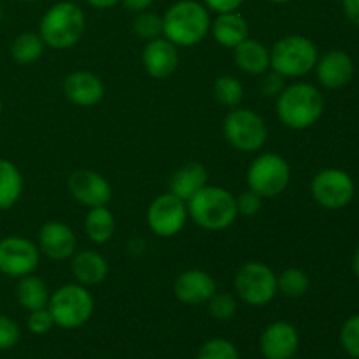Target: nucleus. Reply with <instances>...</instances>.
<instances>
[{
	"instance_id": "1",
	"label": "nucleus",
	"mask_w": 359,
	"mask_h": 359,
	"mask_svg": "<svg viewBox=\"0 0 359 359\" xmlns=\"http://www.w3.org/2000/svg\"><path fill=\"white\" fill-rule=\"evenodd\" d=\"M210 11L198 0H177L163 14V37L177 48L200 44L210 32Z\"/></svg>"
},
{
	"instance_id": "2",
	"label": "nucleus",
	"mask_w": 359,
	"mask_h": 359,
	"mask_svg": "<svg viewBox=\"0 0 359 359\" xmlns=\"http://www.w3.org/2000/svg\"><path fill=\"white\" fill-rule=\"evenodd\" d=\"M276 112L286 128L307 130L321 119L325 112V97L314 84H290L277 97Z\"/></svg>"
},
{
	"instance_id": "3",
	"label": "nucleus",
	"mask_w": 359,
	"mask_h": 359,
	"mask_svg": "<svg viewBox=\"0 0 359 359\" xmlns=\"http://www.w3.org/2000/svg\"><path fill=\"white\" fill-rule=\"evenodd\" d=\"M186 203L189 219L203 230H226L237 221L238 210L235 195L221 186H203Z\"/></svg>"
},
{
	"instance_id": "4",
	"label": "nucleus",
	"mask_w": 359,
	"mask_h": 359,
	"mask_svg": "<svg viewBox=\"0 0 359 359\" xmlns=\"http://www.w3.org/2000/svg\"><path fill=\"white\" fill-rule=\"evenodd\" d=\"M86 30L84 11L70 0L56 2L42 14L39 32L46 46L53 49L74 48Z\"/></svg>"
},
{
	"instance_id": "5",
	"label": "nucleus",
	"mask_w": 359,
	"mask_h": 359,
	"mask_svg": "<svg viewBox=\"0 0 359 359\" xmlns=\"http://www.w3.org/2000/svg\"><path fill=\"white\" fill-rule=\"evenodd\" d=\"M319 51L314 41L305 35L291 34L280 37L270 49V70L283 77H302L312 72Z\"/></svg>"
},
{
	"instance_id": "6",
	"label": "nucleus",
	"mask_w": 359,
	"mask_h": 359,
	"mask_svg": "<svg viewBox=\"0 0 359 359\" xmlns=\"http://www.w3.org/2000/svg\"><path fill=\"white\" fill-rule=\"evenodd\" d=\"M48 311L51 312L55 326L77 330L86 325L93 316L95 298L83 284H63L51 293Z\"/></svg>"
},
{
	"instance_id": "7",
	"label": "nucleus",
	"mask_w": 359,
	"mask_h": 359,
	"mask_svg": "<svg viewBox=\"0 0 359 359\" xmlns=\"http://www.w3.org/2000/svg\"><path fill=\"white\" fill-rule=\"evenodd\" d=\"M249 189L258 193L263 200L276 198L286 191L291 182V165L277 153H263L252 160L248 174Z\"/></svg>"
},
{
	"instance_id": "8",
	"label": "nucleus",
	"mask_w": 359,
	"mask_h": 359,
	"mask_svg": "<svg viewBox=\"0 0 359 359\" xmlns=\"http://www.w3.org/2000/svg\"><path fill=\"white\" fill-rule=\"evenodd\" d=\"M224 139L241 153H256L269 139L266 123L258 112L251 109L233 107L223 121Z\"/></svg>"
},
{
	"instance_id": "9",
	"label": "nucleus",
	"mask_w": 359,
	"mask_h": 359,
	"mask_svg": "<svg viewBox=\"0 0 359 359\" xmlns=\"http://www.w3.org/2000/svg\"><path fill=\"white\" fill-rule=\"evenodd\" d=\"M235 294L251 307H265L277 297V276L262 262H248L237 270L233 279Z\"/></svg>"
},
{
	"instance_id": "10",
	"label": "nucleus",
	"mask_w": 359,
	"mask_h": 359,
	"mask_svg": "<svg viewBox=\"0 0 359 359\" xmlns=\"http://www.w3.org/2000/svg\"><path fill=\"white\" fill-rule=\"evenodd\" d=\"M312 198L328 210L346 209L356 196L354 179L340 168H325L311 182Z\"/></svg>"
},
{
	"instance_id": "11",
	"label": "nucleus",
	"mask_w": 359,
	"mask_h": 359,
	"mask_svg": "<svg viewBox=\"0 0 359 359\" xmlns=\"http://www.w3.org/2000/svg\"><path fill=\"white\" fill-rule=\"evenodd\" d=\"M188 219V203L170 191L156 196L147 207V226L158 237H175L181 233Z\"/></svg>"
},
{
	"instance_id": "12",
	"label": "nucleus",
	"mask_w": 359,
	"mask_h": 359,
	"mask_svg": "<svg viewBox=\"0 0 359 359\" xmlns=\"http://www.w3.org/2000/svg\"><path fill=\"white\" fill-rule=\"evenodd\" d=\"M41 249L30 238L9 235L0 241V273L7 277L30 276L39 269Z\"/></svg>"
},
{
	"instance_id": "13",
	"label": "nucleus",
	"mask_w": 359,
	"mask_h": 359,
	"mask_svg": "<svg viewBox=\"0 0 359 359\" xmlns=\"http://www.w3.org/2000/svg\"><path fill=\"white\" fill-rule=\"evenodd\" d=\"M300 347V333L287 321H273L259 337V353L265 359H293Z\"/></svg>"
},
{
	"instance_id": "14",
	"label": "nucleus",
	"mask_w": 359,
	"mask_h": 359,
	"mask_svg": "<svg viewBox=\"0 0 359 359\" xmlns=\"http://www.w3.org/2000/svg\"><path fill=\"white\" fill-rule=\"evenodd\" d=\"M70 195L86 207L107 205L112 198V188L107 179L95 170H76L67 181Z\"/></svg>"
},
{
	"instance_id": "15",
	"label": "nucleus",
	"mask_w": 359,
	"mask_h": 359,
	"mask_svg": "<svg viewBox=\"0 0 359 359\" xmlns=\"http://www.w3.org/2000/svg\"><path fill=\"white\" fill-rule=\"evenodd\" d=\"M314 70L321 86L328 90H340L353 81L354 60L344 49H330L319 56Z\"/></svg>"
},
{
	"instance_id": "16",
	"label": "nucleus",
	"mask_w": 359,
	"mask_h": 359,
	"mask_svg": "<svg viewBox=\"0 0 359 359\" xmlns=\"http://www.w3.org/2000/svg\"><path fill=\"white\" fill-rule=\"evenodd\" d=\"M39 249L49 259L65 262L77 249V237L69 224L62 221H48L39 230Z\"/></svg>"
},
{
	"instance_id": "17",
	"label": "nucleus",
	"mask_w": 359,
	"mask_h": 359,
	"mask_svg": "<svg viewBox=\"0 0 359 359\" xmlns=\"http://www.w3.org/2000/svg\"><path fill=\"white\" fill-rule=\"evenodd\" d=\"M142 67L147 76L154 79H167L179 67L177 46L163 35L147 41L142 49Z\"/></svg>"
},
{
	"instance_id": "18",
	"label": "nucleus",
	"mask_w": 359,
	"mask_h": 359,
	"mask_svg": "<svg viewBox=\"0 0 359 359\" xmlns=\"http://www.w3.org/2000/svg\"><path fill=\"white\" fill-rule=\"evenodd\" d=\"M217 291V284L209 272L191 269L179 273L174 280V294L184 305H205Z\"/></svg>"
},
{
	"instance_id": "19",
	"label": "nucleus",
	"mask_w": 359,
	"mask_h": 359,
	"mask_svg": "<svg viewBox=\"0 0 359 359\" xmlns=\"http://www.w3.org/2000/svg\"><path fill=\"white\" fill-rule=\"evenodd\" d=\"M63 93L79 107H93L104 98L105 84L97 74L76 70L63 79Z\"/></svg>"
},
{
	"instance_id": "20",
	"label": "nucleus",
	"mask_w": 359,
	"mask_h": 359,
	"mask_svg": "<svg viewBox=\"0 0 359 359\" xmlns=\"http://www.w3.org/2000/svg\"><path fill=\"white\" fill-rule=\"evenodd\" d=\"M72 276L83 286H97L109 276V263L104 256L93 249L76 251L72 256Z\"/></svg>"
},
{
	"instance_id": "21",
	"label": "nucleus",
	"mask_w": 359,
	"mask_h": 359,
	"mask_svg": "<svg viewBox=\"0 0 359 359\" xmlns=\"http://www.w3.org/2000/svg\"><path fill=\"white\" fill-rule=\"evenodd\" d=\"M210 34L217 44L233 49L249 37V23L237 11L221 13L210 23Z\"/></svg>"
},
{
	"instance_id": "22",
	"label": "nucleus",
	"mask_w": 359,
	"mask_h": 359,
	"mask_svg": "<svg viewBox=\"0 0 359 359\" xmlns=\"http://www.w3.org/2000/svg\"><path fill=\"white\" fill-rule=\"evenodd\" d=\"M235 65L249 76H263L270 70V49L256 39L248 37L233 48Z\"/></svg>"
},
{
	"instance_id": "23",
	"label": "nucleus",
	"mask_w": 359,
	"mask_h": 359,
	"mask_svg": "<svg viewBox=\"0 0 359 359\" xmlns=\"http://www.w3.org/2000/svg\"><path fill=\"white\" fill-rule=\"evenodd\" d=\"M209 181V172L198 161H189L172 174L170 193L188 202L195 193H198Z\"/></svg>"
},
{
	"instance_id": "24",
	"label": "nucleus",
	"mask_w": 359,
	"mask_h": 359,
	"mask_svg": "<svg viewBox=\"0 0 359 359\" xmlns=\"http://www.w3.org/2000/svg\"><path fill=\"white\" fill-rule=\"evenodd\" d=\"M49 298H51V291H49L48 284L41 279V277L25 276L18 279L16 284V300L21 305V309L32 312L37 309L48 307Z\"/></svg>"
},
{
	"instance_id": "25",
	"label": "nucleus",
	"mask_w": 359,
	"mask_h": 359,
	"mask_svg": "<svg viewBox=\"0 0 359 359\" xmlns=\"http://www.w3.org/2000/svg\"><path fill=\"white\" fill-rule=\"evenodd\" d=\"M23 193V175L11 160L0 158V210H9Z\"/></svg>"
},
{
	"instance_id": "26",
	"label": "nucleus",
	"mask_w": 359,
	"mask_h": 359,
	"mask_svg": "<svg viewBox=\"0 0 359 359\" xmlns=\"http://www.w3.org/2000/svg\"><path fill=\"white\" fill-rule=\"evenodd\" d=\"M116 230L114 214L107 209V205L91 207L84 219V231L88 238L95 244H107Z\"/></svg>"
},
{
	"instance_id": "27",
	"label": "nucleus",
	"mask_w": 359,
	"mask_h": 359,
	"mask_svg": "<svg viewBox=\"0 0 359 359\" xmlns=\"http://www.w3.org/2000/svg\"><path fill=\"white\" fill-rule=\"evenodd\" d=\"M44 41L41 35L35 32H23V34L16 35V39L11 44V56L20 65H30L35 63L44 53Z\"/></svg>"
},
{
	"instance_id": "28",
	"label": "nucleus",
	"mask_w": 359,
	"mask_h": 359,
	"mask_svg": "<svg viewBox=\"0 0 359 359\" xmlns=\"http://www.w3.org/2000/svg\"><path fill=\"white\" fill-rule=\"evenodd\" d=\"M311 287V277L305 270L290 266L277 276V291L287 298H300Z\"/></svg>"
},
{
	"instance_id": "29",
	"label": "nucleus",
	"mask_w": 359,
	"mask_h": 359,
	"mask_svg": "<svg viewBox=\"0 0 359 359\" xmlns=\"http://www.w3.org/2000/svg\"><path fill=\"white\" fill-rule=\"evenodd\" d=\"M212 95L224 107H238L241 102L244 100V84L241 83L238 77L224 74L214 81Z\"/></svg>"
},
{
	"instance_id": "30",
	"label": "nucleus",
	"mask_w": 359,
	"mask_h": 359,
	"mask_svg": "<svg viewBox=\"0 0 359 359\" xmlns=\"http://www.w3.org/2000/svg\"><path fill=\"white\" fill-rule=\"evenodd\" d=\"M205 305L207 309H209V314L212 316L216 321L226 323L231 321V319L237 316L238 298L235 297V294L226 293V291H216Z\"/></svg>"
},
{
	"instance_id": "31",
	"label": "nucleus",
	"mask_w": 359,
	"mask_h": 359,
	"mask_svg": "<svg viewBox=\"0 0 359 359\" xmlns=\"http://www.w3.org/2000/svg\"><path fill=\"white\" fill-rule=\"evenodd\" d=\"M133 34L146 42L161 37L163 35V16L149 9L137 13L135 20H133Z\"/></svg>"
},
{
	"instance_id": "32",
	"label": "nucleus",
	"mask_w": 359,
	"mask_h": 359,
	"mask_svg": "<svg viewBox=\"0 0 359 359\" xmlns=\"http://www.w3.org/2000/svg\"><path fill=\"white\" fill-rule=\"evenodd\" d=\"M196 359H241L238 349L226 339H210L202 344Z\"/></svg>"
},
{
	"instance_id": "33",
	"label": "nucleus",
	"mask_w": 359,
	"mask_h": 359,
	"mask_svg": "<svg viewBox=\"0 0 359 359\" xmlns=\"http://www.w3.org/2000/svg\"><path fill=\"white\" fill-rule=\"evenodd\" d=\"M340 346L351 358L359 359V314L351 316L340 328Z\"/></svg>"
},
{
	"instance_id": "34",
	"label": "nucleus",
	"mask_w": 359,
	"mask_h": 359,
	"mask_svg": "<svg viewBox=\"0 0 359 359\" xmlns=\"http://www.w3.org/2000/svg\"><path fill=\"white\" fill-rule=\"evenodd\" d=\"M21 328L13 318L0 314V351H9L20 342Z\"/></svg>"
},
{
	"instance_id": "35",
	"label": "nucleus",
	"mask_w": 359,
	"mask_h": 359,
	"mask_svg": "<svg viewBox=\"0 0 359 359\" xmlns=\"http://www.w3.org/2000/svg\"><path fill=\"white\" fill-rule=\"evenodd\" d=\"M55 326V321H53V316L51 312L48 311V307L44 309H37V311H32L28 314L27 319V328L28 332L34 333V335H46L49 333Z\"/></svg>"
},
{
	"instance_id": "36",
	"label": "nucleus",
	"mask_w": 359,
	"mask_h": 359,
	"mask_svg": "<svg viewBox=\"0 0 359 359\" xmlns=\"http://www.w3.org/2000/svg\"><path fill=\"white\" fill-rule=\"evenodd\" d=\"M235 202H237L238 214H242V216H256L262 210L263 198L252 189H245L241 195L235 196Z\"/></svg>"
},
{
	"instance_id": "37",
	"label": "nucleus",
	"mask_w": 359,
	"mask_h": 359,
	"mask_svg": "<svg viewBox=\"0 0 359 359\" xmlns=\"http://www.w3.org/2000/svg\"><path fill=\"white\" fill-rule=\"evenodd\" d=\"M284 77L279 76L277 72H265L263 74V79L259 83V90L265 97L269 98H277L280 95V91L284 90Z\"/></svg>"
},
{
	"instance_id": "38",
	"label": "nucleus",
	"mask_w": 359,
	"mask_h": 359,
	"mask_svg": "<svg viewBox=\"0 0 359 359\" xmlns=\"http://www.w3.org/2000/svg\"><path fill=\"white\" fill-rule=\"evenodd\" d=\"M203 6L212 13H231V11H238V7L244 4V0H202Z\"/></svg>"
},
{
	"instance_id": "39",
	"label": "nucleus",
	"mask_w": 359,
	"mask_h": 359,
	"mask_svg": "<svg viewBox=\"0 0 359 359\" xmlns=\"http://www.w3.org/2000/svg\"><path fill=\"white\" fill-rule=\"evenodd\" d=\"M340 4H342L344 14H346L347 20L354 27H359V0H340Z\"/></svg>"
},
{
	"instance_id": "40",
	"label": "nucleus",
	"mask_w": 359,
	"mask_h": 359,
	"mask_svg": "<svg viewBox=\"0 0 359 359\" xmlns=\"http://www.w3.org/2000/svg\"><path fill=\"white\" fill-rule=\"evenodd\" d=\"M121 2L126 9L137 14V13H142V11L151 9V6H153L156 0H121Z\"/></svg>"
},
{
	"instance_id": "41",
	"label": "nucleus",
	"mask_w": 359,
	"mask_h": 359,
	"mask_svg": "<svg viewBox=\"0 0 359 359\" xmlns=\"http://www.w3.org/2000/svg\"><path fill=\"white\" fill-rule=\"evenodd\" d=\"M88 6L95 7V9H111V7L118 6L121 0H84Z\"/></svg>"
},
{
	"instance_id": "42",
	"label": "nucleus",
	"mask_w": 359,
	"mask_h": 359,
	"mask_svg": "<svg viewBox=\"0 0 359 359\" xmlns=\"http://www.w3.org/2000/svg\"><path fill=\"white\" fill-rule=\"evenodd\" d=\"M353 272H354V276L359 279V248L356 249V252H354V256H353Z\"/></svg>"
},
{
	"instance_id": "43",
	"label": "nucleus",
	"mask_w": 359,
	"mask_h": 359,
	"mask_svg": "<svg viewBox=\"0 0 359 359\" xmlns=\"http://www.w3.org/2000/svg\"><path fill=\"white\" fill-rule=\"evenodd\" d=\"M269 2H272V4H287V2H291V0H269Z\"/></svg>"
},
{
	"instance_id": "44",
	"label": "nucleus",
	"mask_w": 359,
	"mask_h": 359,
	"mask_svg": "<svg viewBox=\"0 0 359 359\" xmlns=\"http://www.w3.org/2000/svg\"><path fill=\"white\" fill-rule=\"evenodd\" d=\"M4 20V7H2V4H0V21Z\"/></svg>"
},
{
	"instance_id": "45",
	"label": "nucleus",
	"mask_w": 359,
	"mask_h": 359,
	"mask_svg": "<svg viewBox=\"0 0 359 359\" xmlns=\"http://www.w3.org/2000/svg\"><path fill=\"white\" fill-rule=\"evenodd\" d=\"M2 109H4V104H2V98H0V116H2Z\"/></svg>"
},
{
	"instance_id": "46",
	"label": "nucleus",
	"mask_w": 359,
	"mask_h": 359,
	"mask_svg": "<svg viewBox=\"0 0 359 359\" xmlns=\"http://www.w3.org/2000/svg\"><path fill=\"white\" fill-rule=\"evenodd\" d=\"M21 2H35V0H21Z\"/></svg>"
},
{
	"instance_id": "47",
	"label": "nucleus",
	"mask_w": 359,
	"mask_h": 359,
	"mask_svg": "<svg viewBox=\"0 0 359 359\" xmlns=\"http://www.w3.org/2000/svg\"><path fill=\"white\" fill-rule=\"evenodd\" d=\"M358 195H359V193H358Z\"/></svg>"
}]
</instances>
